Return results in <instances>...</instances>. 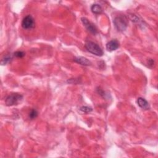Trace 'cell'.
<instances>
[{"label":"cell","mask_w":158,"mask_h":158,"mask_svg":"<svg viewBox=\"0 0 158 158\" xmlns=\"http://www.w3.org/2000/svg\"><path fill=\"white\" fill-rule=\"evenodd\" d=\"M80 111L82 112H83V113H89V112H92L93 111V109L92 107H88V106H82L80 107Z\"/></svg>","instance_id":"12"},{"label":"cell","mask_w":158,"mask_h":158,"mask_svg":"<svg viewBox=\"0 0 158 158\" xmlns=\"http://www.w3.org/2000/svg\"><path fill=\"white\" fill-rule=\"evenodd\" d=\"M23 100V96L19 93H12L9 95L5 100L6 105L12 106L19 104Z\"/></svg>","instance_id":"3"},{"label":"cell","mask_w":158,"mask_h":158,"mask_svg":"<svg viewBox=\"0 0 158 158\" xmlns=\"http://www.w3.org/2000/svg\"><path fill=\"white\" fill-rule=\"evenodd\" d=\"M74 61L82 65H84V66H89V65H91L92 62H90L87 58H84V57H82V56H79V57H77L75 58H74Z\"/></svg>","instance_id":"7"},{"label":"cell","mask_w":158,"mask_h":158,"mask_svg":"<svg viewBox=\"0 0 158 158\" xmlns=\"http://www.w3.org/2000/svg\"><path fill=\"white\" fill-rule=\"evenodd\" d=\"M114 25L118 32H124L128 26V20L125 16H119L115 17L114 19Z\"/></svg>","instance_id":"2"},{"label":"cell","mask_w":158,"mask_h":158,"mask_svg":"<svg viewBox=\"0 0 158 158\" xmlns=\"http://www.w3.org/2000/svg\"><path fill=\"white\" fill-rule=\"evenodd\" d=\"M38 115V111H37L36 109H32V110L30 112L29 117V118H30V119H35V118H37Z\"/></svg>","instance_id":"10"},{"label":"cell","mask_w":158,"mask_h":158,"mask_svg":"<svg viewBox=\"0 0 158 158\" xmlns=\"http://www.w3.org/2000/svg\"><path fill=\"white\" fill-rule=\"evenodd\" d=\"M85 47L89 53H92L95 56L100 57L104 54L103 50L101 48V47L98 44H97L95 42L91 41H86L85 44Z\"/></svg>","instance_id":"1"},{"label":"cell","mask_w":158,"mask_h":158,"mask_svg":"<svg viewBox=\"0 0 158 158\" xmlns=\"http://www.w3.org/2000/svg\"><path fill=\"white\" fill-rule=\"evenodd\" d=\"M91 10H92V12L95 14H101L103 11L102 7L99 4H97V3H95V4L92 5V6L91 7Z\"/></svg>","instance_id":"9"},{"label":"cell","mask_w":158,"mask_h":158,"mask_svg":"<svg viewBox=\"0 0 158 158\" xmlns=\"http://www.w3.org/2000/svg\"><path fill=\"white\" fill-rule=\"evenodd\" d=\"M35 20L31 15L26 16L22 21V27L25 30H31L35 27Z\"/></svg>","instance_id":"4"},{"label":"cell","mask_w":158,"mask_h":158,"mask_svg":"<svg viewBox=\"0 0 158 158\" xmlns=\"http://www.w3.org/2000/svg\"><path fill=\"white\" fill-rule=\"evenodd\" d=\"M97 90L98 93H99L101 97H103V98H106V93H105L104 91H103V90H101V88H98Z\"/></svg>","instance_id":"14"},{"label":"cell","mask_w":158,"mask_h":158,"mask_svg":"<svg viewBox=\"0 0 158 158\" xmlns=\"http://www.w3.org/2000/svg\"><path fill=\"white\" fill-rule=\"evenodd\" d=\"M25 55H26V53L24 51H16L13 54V56L17 58H22L25 56Z\"/></svg>","instance_id":"13"},{"label":"cell","mask_w":158,"mask_h":158,"mask_svg":"<svg viewBox=\"0 0 158 158\" xmlns=\"http://www.w3.org/2000/svg\"><path fill=\"white\" fill-rule=\"evenodd\" d=\"M12 59V56L11 55H7L6 56H5L2 61V65H6V64H8V62H9L11 59Z\"/></svg>","instance_id":"11"},{"label":"cell","mask_w":158,"mask_h":158,"mask_svg":"<svg viewBox=\"0 0 158 158\" xmlns=\"http://www.w3.org/2000/svg\"><path fill=\"white\" fill-rule=\"evenodd\" d=\"M137 104L140 107L144 110H148L150 109V106L148 102L143 98H139L137 100Z\"/></svg>","instance_id":"8"},{"label":"cell","mask_w":158,"mask_h":158,"mask_svg":"<svg viewBox=\"0 0 158 158\" xmlns=\"http://www.w3.org/2000/svg\"><path fill=\"white\" fill-rule=\"evenodd\" d=\"M81 20H82V22L83 23V26L85 27L86 30L90 33H91L93 35L98 33V30H97V29L95 27V26L93 24H92L90 20H88V19H86V17H82Z\"/></svg>","instance_id":"5"},{"label":"cell","mask_w":158,"mask_h":158,"mask_svg":"<svg viewBox=\"0 0 158 158\" xmlns=\"http://www.w3.org/2000/svg\"><path fill=\"white\" fill-rule=\"evenodd\" d=\"M120 47V43L117 40H112L106 44V49L109 51H114L117 50Z\"/></svg>","instance_id":"6"}]
</instances>
